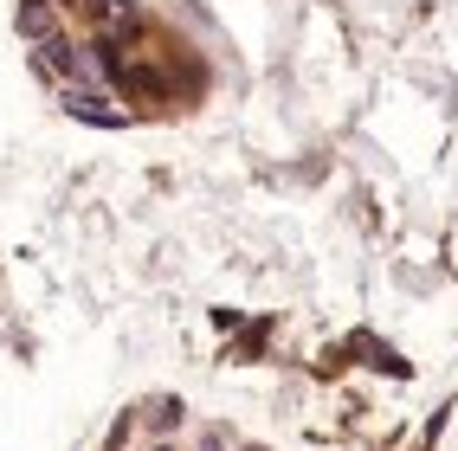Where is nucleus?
<instances>
[{"label": "nucleus", "instance_id": "f257e3e1", "mask_svg": "<svg viewBox=\"0 0 458 451\" xmlns=\"http://www.w3.org/2000/svg\"><path fill=\"white\" fill-rule=\"evenodd\" d=\"M39 65L58 71V78H72V84L90 78V58H84V46H72V39H46V58H39Z\"/></svg>", "mask_w": 458, "mask_h": 451}, {"label": "nucleus", "instance_id": "f03ea898", "mask_svg": "<svg viewBox=\"0 0 458 451\" xmlns=\"http://www.w3.org/2000/svg\"><path fill=\"white\" fill-rule=\"evenodd\" d=\"M84 52H90V78H110V84L123 78V65H130V58H123V39H116V33H104V39H90Z\"/></svg>", "mask_w": 458, "mask_h": 451}, {"label": "nucleus", "instance_id": "7ed1b4c3", "mask_svg": "<svg viewBox=\"0 0 458 451\" xmlns=\"http://www.w3.org/2000/svg\"><path fill=\"white\" fill-rule=\"evenodd\" d=\"M20 33L26 39H52V0H20Z\"/></svg>", "mask_w": 458, "mask_h": 451}, {"label": "nucleus", "instance_id": "20e7f679", "mask_svg": "<svg viewBox=\"0 0 458 451\" xmlns=\"http://www.w3.org/2000/svg\"><path fill=\"white\" fill-rule=\"evenodd\" d=\"M72 116H84V123H123L116 110H104V97H84V90L72 97Z\"/></svg>", "mask_w": 458, "mask_h": 451}, {"label": "nucleus", "instance_id": "39448f33", "mask_svg": "<svg viewBox=\"0 0 458 451\" xmlns=\"http://www.w3.org/2000/svg\"><path fill=\"white\" fill-rule=\"evenodd\" d=\"M181 413H188L181 400H156V413H148V426H156V432H174V426H181Z\"/></svg>", "mask_w": 458, "mask_h": 451}, {"label": "nucleus", "instance_id": "423d86ee", "mask_svg": "<svg viewBox=\"0 0 458 451\" xmlns=\"http://www.w3.org/2000/svg\"><path fill=\"white\" fill-rule=\"evenodd\" d=\"M130 432H136V419L123 413V419H116V426H110V438H104V445H110V451H123V445H130Z\"/></svg>", "mask_w": 458, "mask_h": 451}, {"label": "nucleus", "instance_id": "0eeeda50", "mask_svg": "<svg viewBox=\"0 0 458 451\" xmlns=\"http://www.w3.org/2000/svg\"><path fill=\"white\" fill-rule=\"evenodd\" d=\"M200 451H233V445H226V432H220V426H213V432H200Z\"/></svg>", "mask_w": 458, "mask_h": 451}, {"label": "nucleus", "instance_id": "6e6552de", "mask_svg": "<svg viewBox=\"0 0 458 451\" xmlns=\"http://www.w3.org/2000/svg\"><path fill=\"white\" fill-rule=\"evenodd\" d=\"M156 451H174V445H156Z\"/></svg>", "mask_w": 458, "mask_h": 451}]
</instances>
